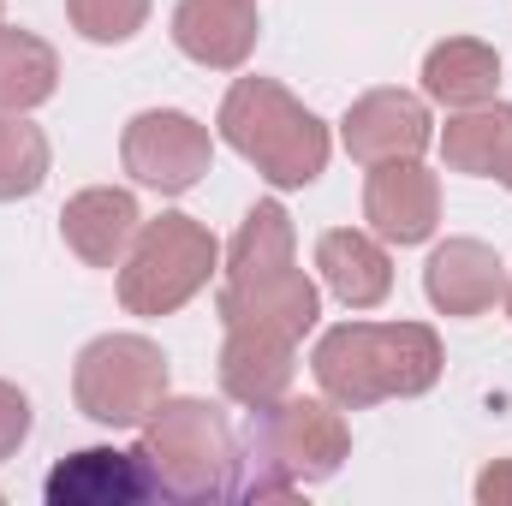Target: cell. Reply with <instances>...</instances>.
I'll return each mask as SVG.
<instances>
[{"label":"cell","instance_id":"cell-1","mask_svg":"<svg viewBox=\"0 0 512 506\" xmlns=\"http://www.w3.org/2000/svg\"><path fill=\"white\" fill-rule=\"evenodd\" d=\"M310 370L340 411H370L382 399L429 393L447 370V358L429 322H340L316 340Z\"/></svg>","mask_w":512,"mask_h":506},{"label":"cell","instance_id":"cell-2","mask_svg":"<svg viewBox=\"0 0 512 506\" xmlns=\"http://www.w3.org/2000/svg\"><path fill=\"white\" fill-rule=\"evenodd\" d=\"M352 453V429L334 399H274L256 405L239 441L233 501H280L310 483H328Z\"/></svg>","mask_w":512,"mask_h":506},{"label":"cell","instance_id":"cell-3","mask_svg":"<svg viewBox=\"0 0 512 506\" xmlns=\"http://www.w3.org/2000/svg\"><path fill=\"white\" fill-rule=\"evenodd\" d=\"M215 126L227 137V149H239L274 191H304L328 173L334 137L328 126L274 78H233V90L221 96Z\"/></svg>","mask_w":512,"mask_h":506},{"label":"cell","instance_id":"cell-4","mask_svg":"<svg viewBox=\"0 0 512 506\" xmlns=\"http://www.w3.org/2000/svg\"><path fill=\"white\" fill-rule=\"evenodd\" d=\"M143 459L161 501H227L239 477V435L209 399H161L143 423Z\"/></svg>","mask_w":512,"mask_h":506},{"label":"cell","instance_id":"cell-5","mask_svg":"<svg viewBox=\"0 0 512 506\" xmlns=\"http://www.w3.org/2000/svg\"><path fill=\"white\" fill-rule=\"evenodd\" d=\"M215 268L221 245L197 215H155L120 262V304L131 316H173L215 280Z\"/></svg>","mask_w":512,"mask_h":506},{"label":"cell","instance_id":"cell-6","mask_svg":"<svg viewBox=\"0 0 512 506\" xmlns=\"http://www.w3.org/2000/svg\"><path fill=\"white\" fill-rule=\"evenodd\" d=\"M72 399L102 429H143L167 399V352L149 334H102L78 352Z\"/></svg>","mask_w":512,"mask_h":506},{"label":"cell","instance_id":"cell-7","mask_svg":"<svg viewBox=\"0 0 512 506\" xmlns=\"http://www.w3.org/2000/svg\"><path fill=\"white\" fill-rule=\"evenodd\" d=\"M120 161L137 185L161 191V197H185L209 179L215 167V137L203 120L179 114V108H143L120 137Z\"/></svg>","mask_w":512,"mask_h":506},{"label":"cell","instance_id":"cell-8","mask_svg":"<svg viewBox=\"0 0 512 506\" xmlns=\"http://www.w3.org/2000/svg\"><path fill=\"white\" fill-rule=\"evenodd\" d=\"M435 120L423 108V96L411 90H370L346 108L340 120V143L358 167H382V161H417L435 143Z\"/></svg>","mask_w":512,"mask_h":506},{"label":"cell","instance_id":"cell-9","mask_svg":"<svg viewBox=\"0 0 512 506\" xmlns=\"http://www.w3.org/2000/svg\"><path fill=\"white\" fill-rule=\"evenodd\" d=\"M215 310H221L227 328H268V334L304 340L322 316V292L292 262V268H274V274H256V280H221Z\"/></svg>","mask_w":512,"mask_h":506},{"label":"cell","instance_id":"cell-10","mask_svg":"<svg viewBox=\"0 0 512 506\" xmlns=\"http://www.w3.org/2000/svg\"><path fill=\"white\" fill-rule=\"evenodd\" d=\"M364 221L382 245H423L441 227V179L423 161H382L364 179Z\"/></svg>","mask_w":512,"mask_h":506},{"label":"cell","instance_id":"cell-11","mask_svg":"<svg viewBox=\"0 0 512 506\" xmlns=\"http://www.w3.org/2000/svg\"><path fill=\"white\" fill-rule=\"evenodd\" d=\"M48 506H137L155 501V471L143 459V447H84L72 459H60L42 483Z\"/></svg>","mask_w":512,"mask_h":506},{"label":"cell","instance_id":"cell-12","mask_svg":"<svg viewBox=\"0 0 512 506\" xmlns=\"http://www.w3.org/2000/svg\"><path fill=\"white\" fill-rule=\"evenodd\" d=\"M423 298L441 316H483L507 298V268L483 239H447L423 262Z\"/></svg>","mask_w":512,"mask_h":506},{"label":"cell","instance_id":"cell-13","mask_svg":"<svg viewBox=\"0 0 512 506\" xmlns=\"http://www.w3.org/2000/svg\"><path fill=\"white\" fill-rule=\"evenodd\" d=\"M256 0H179L173 6V42L185 60L209 72H239L256 54Z\"/></svg>","mask_w":512,"mask_h":506},{"label":"cell","instance_id":"cell-14","mask_svg":"<svg viewBox=\"0 0 512 506\" xmlns=\"http://www.w3.org/2000/svg\"><path fill=\"white\" fill-rule=\"evenodd\" d=\"M137 227H143L137 197L120 185H90V191L66 197V209H60V239L84 268H120Z\"/></svg>","mask_w":512,"mask_h":506},{"label":"cell","instance_id":"cell-15","mask_svg":"<svg viewBox=\"0 0 512 506\" xmlns=\"http://www.w3.org/2000/svg\"><path fill=\"white\" fill-rule=\"evenodd\" d=\"M292 370H298V340L268 334V328H227L221 340V387L233 405H274L292 393Z\"/></svg>","mask_w":512,"mask_h":506},{"label":"cell","instance_id":"cell-16","mask_svg":"<svg viewBox=\"0 0 512 506\" xmlns=\"http://www.w3.org/2000/svg\"><path fill=\"white\" fill-rule=\"evenodd\" d=\"M316 274L346 310H376L393 292V256L376 233H358V227H334L316 239Z\"/></svg>","mask_w":512,"mask_h":506},{"label":"cell","instance_id":"cell-17","mask_svg":"<svg viewBox=\"0 0 512 506\" xmlns=\"http://www.w3.org/2000/svg\"><path fill=\"white\" fill-rule=\"evenodd\" d=\"M501 90V54L483 36H447L423 54V96L441 108H477Z\"/></svg>","mask_w":512,"mask_h":506},{"label":"cell","instance_id":"cell-18","mask_svg":"<svg viewBox=\"0 0 512 506\" xmlns=\"http://www.w3.org/2000/svg\"><path fill=\"white\" fill-rule=\"evenodd\" d=\"M60 90V54L36 30L0 24V114H30L54 102Z\"/></svg>","mask_w":512,"mask_h":506},{"label":"cell","instance_id":"cell-19","mask_svg":"<svg viewBox=\"0 0 512 506\" xmlns=\"http://www.w3.org/2000/svg\"><path fill=\"white\" fill-rule=\"evenodd\" d=\"M292 262H298L292 215L268 197V203H256L251 215L239 221V233L227 245V274L221 280H256V274H274V268H292Z\"/></svg>","mask_w":512,"mask_h":506},{"label":"cell","instance_id":"cell-20","mask_svg":"<svg viewBox=\"0 0 512 506\" xmlns=\"http://www.w3.org/2000/svg\"><path fill=\"white\" fill-rule=\"evenodd\" d=\"M507 114H512V102H477V108H459V114L447 120V131H441V161H447V173L489 179Z\"/></svg>","mask_w":512,"mask_h":506},{"label":"cell","instance_id":"cell-21","mask_svg":"<svg viewBox=\"0 0 512 506\" xmlns=\"http://www.w3.org/2000/svg\"><path fill=\"white\" fill-rule=\"evenodd\" d=\"M48 131L30 126L24 114H0V203H18V197H36L42 179H48Z\"/></svg>","mask_w":512,"mask_h":506},{"label":"cell","instance_id":"cell-22","mask_svg":"<svg viewBox=\"0 0 512 506\" xmlns=\"http://www.w3.org/2000/svg\"><path fill=\"white\" fill-rule=\"evenodd\" d=\"M149 6H155V0H66V18H72V30H78L84 42L120 48V42H131V36L149 24Z\"/></svg>","mask_w":512,"mask_h":506},{"label":"cell","instance_id":"cell-23","mask_svg":"<svg viewBox=\"0 0 512 506\" xmlns=\"http://www.w3.org/2000/svg\"><path fill=\"white\" fill-rule=\"evenodd\" d=\"M30 423H36L30 393H24V387H12V381H0V459H12V453L30 441Z\"/></svg>","mask_w":512,"mask_h":506},{"label":"cell","instance_id":"cell-24","mask_svg":"<svg viewBox=\"0 0 512 506\" xmlns=\"http://www.w3.org/2000/svg\"><path fill=\"white\" fill-rule=\"evenodd\" d=\"M477 501L483 506H512V459L489 465V471L477 477Z\"/></svg>","mask_w":512,"mask_h":506},{"label":"cell","instance_id":"cell-25","mask_svg":"<svg viewBox=\"0 0 512 506\" xmlns=\"http://www.w3.org/2000/svg\"><path fill=\"white\" fill-rule=\"evenodd\" d=\"M489 179H501L512 191V114H507V126H501V143H495V167H489Z\"/></svg>","mask_w":512,"mask_h":506},{"label":"cell","instance_id":"cell-26","mask_svg":"<svg viewBox=\"0 0 512 506\" xmlns=\"http://www.w3.org/2000/svg\"><path fill=\"white\" fill-rule=\"evenodd\" d=\"M507 316H512V280H507Z\"/></svg>","mask_w":512,"mask_h":506},{"label":"cell","instance_id":"cell-27","mask_svg":"<svg viewBox=\"0 0 512 506\" xmlns=\"http://www.w3.org/2000/svg\"><path fill=\"white\" fill-rule=\"evenodd\" d=\"M0 6H6V0H0Z\"/></svg>","mask_w":512,"mask_h":506}]
</instances>
